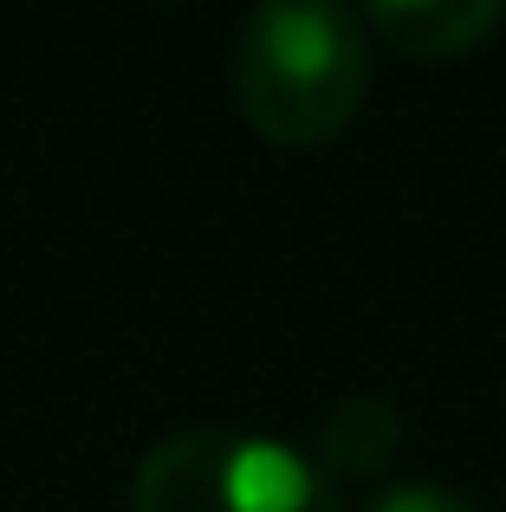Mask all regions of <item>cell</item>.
Listing matches in <instances>:
<instances>
[{
    "label": "cell",
    "mask_w": 506,
    "mask_h": 512,
    "mask_svg": "<svg viewBox=\"0 0 506 512\" xmlns=\"http://www.w3.org/2000/svg\"><path fill=\"white\" fill-rule=\"evenodd\" d=\"M130 512H344L305 448L253 428H176L130 474Z\"/></svg>",
    "instance_id": "2"
},
{
    "label": "cell",
    "mask_w": 506,
    "mask_h": 512,
    "mask_svg": "<svg viewBox=\"0 0 506 512\" xmlns=\"http://www.w3.org/2000/svg\"><path fill=\"white\" fill-rule=\"evenodd\" d=\"M364 512H487V506L461 487H442V480H396V487L370 493Z\"/></svg>",
    "instance_id": "5"
},
{
    "label": "cell",
    "mask_w": 506,
    "mask_h": 512,
    "mask_svg": "<svg viewBox=\"0 0 506 512\" xmlns=\"http://www.w3.org/2000/svg\"><path fill=\"white\" fill-rule=\"evenodd\" d=\"M403 448V409L377 389H357V396H338L318 422V467L331 480H364L377 474L390 454Z\"/></svg>",
    "instance_id": "3"
},
{
    "label": "cell",
    "mask_w": 506,
    "mask_h": 512,
    "mask_svg": "<svg viewBox=\"0 0 506 512\" xmlns=\"http://www.w3.org/2000/svg\"><path fill=\"white\" fill-rule=\"evenodd\" d=\"M370 26L409 52L448 59V52H468L481 33H494L500 0H370Z\"/></svg>",
    "instance_id": "4"
},
{
    "label": "cell",
    "mask_w": 506,
    "mask_h": 512,
    "mask_svg": "<svg viewBox=\"0 0 506 512\" xmlns=\"http://www.w3.org/2000/svg\"><path fill=\"white\" fill-rule=\"evenodd\" d=\"M370 85L364 20L344 0H260L234 39L241 111L273 143H325Z\"/></svg>",
    "instance_id": "1"
}]
</instances>
